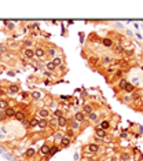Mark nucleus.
Wrapping results in <instances>:
<instances>
[{
  "label": "nucleus",
  "mask_w": 143,
  "mask_h": 161,
  "mask_svg": "<svg viewBox=\"0 0 143 161\" xmlns=\"http://www.w3.org/2000/svg\"><path fill=\"white\" fill-rule=\"evenodd\" d=\"M87 150L89 152V153H96V152L99 150V147H98L96 145H94V143H91V145H88Z\"/></svg>",
  "instance_id": "f257e3e1"
},
{
  "label": "nucleus",
  "mask_w": 143,
  "mask_h": 161,
  "mask_svg": "<svg viewBox=\"0 0 143 161\" xmlns=\"http://www.w3.org/2000/svg\"><path fill=\"white\" fill-rule=\"evenodd\" d=\"M18 91H19V88L17 85H11L10 87V92H18Z\"/></svg>",
  "instance_id": "412c9836"
},
{
  "label": "nucleus",
  "mask_w": 143,
  "mask_h": 161,
  "mask_svg": "<svg viewBox=\"0 0 143 161\" xmlns=\"http://www.w3.org/2000/svg\"><path fill=\"white\" fill-rule=\"evenodd\" d=\"M50 55H55V50H54V48L50 50Z\"/></svg>",
  "instance_id": "c85d7f7f"
},
{
  "label": "nucleus",
  "mask_w": 143,
  "mask_h": 161,
  "mask_svg": "<svg viewBox=\"0 0 143 161\" xmlns=\"http://www.w3.org/2000/svg\"><path fill=\"white\" fill-rule=\"evenodd\" d=\"M15 119H17V120H19V121H25V120H26V119H25V113L17 112L15 113Z\"/></svg>",
  "instance_id": "20e7f679"
},
{
  "label": "nucleus",
  "mask_w": 143,
  "mask_h": 161,
  "mask_svg": "<svg viewBox=\"0 0 143 161\" xmlns=\"http://www.w3.org/2000/svg\"><path fill=\"white\" fill-rule=\"evenodd\" d=\"M66 123H67V121H66L65 117H59V119H58V125H59V127H65Z\"/></svg>",
  "instance_id": "1a4fd4ad"
},
{
  "label": "nucleus",
  "mask_w": 143,
  "mask_h": 161,
  "mask_svg": "<svg viewBox=\"0 0 143 161\" xmlns=\"http://www.w3.org/2000/svg\"><path fill=\"white\" fill-rule=\"evenodd\" d=\"M61 143H62V146H63V147H67V146L70 145V138H62V139H61Z\"/></svg>",
  "instance_id": "39448f33"
},
{
  "label": "nucleus",
  "mask_w": 143,
  "mask_h": 161,
  "mask_svg": "<svg viewBox=\"0 0 143 161\" xmlns=\"http://www.w3.org/2000/svg\"><path fill=\"white\" fill-rule=\"evenodd\" d=\"M56 152H58V147H55V146L54 147H50V154H55Z\"/></svg>",
  "instance_id": "5701e85b"
},
{
  "label": "nucleus",
  "mask_w": 143,
  "mask_h": 161,
  "mask_svg": "<svg viewBox=\"0 0 143 161\" xmlns=\"http://www.w3.org/2000/svg\"><path fill=\"white\" fill-rule=\"evenodd\" d=\"M111 44H113V41L110 39H103V46L105 47H111Z\"/></svg>",
  "instance_id": "9b49d317"
},
{
  "label": "nucleus",
  "mask_w": 143,
  "mask_h": 161,
  "mask_svg": "<svg viewBox=\"0 0 143 161\" xmlns=\"http://www.w3.org/2000/svg\"><path fill=\"white\" fill-rule=\"evenodd\" d=\"M89 120H92V121L96 120V114H95V113H91V114H89Z\"/></svg>",
  "instance_id": "a878e982"
},
{
  "label": "nucleus",
  "mask_w": 143,
  "mask_h": 161,
  "mask_svg": "<svg viewBox=\"0 0 143 161\" xmlns=\"http://www.w3.org/2000/svg\"><path fill=\"white\" fill-rule=\"evenodd\" d=\"M105 135H106L105 129H102V128H98V129H96V136H98V138H105Z\"/></svg>",
  "instance_id": "0eeeda50"
},
{
  "label": "nucleus",
  "mask_w": 143,
  "mask_h": 161,
  "mask_svg": "<svg viewBox=\"0 0 143 161\" xmlns=\"http://www.w3.org/2000/svg\"><path fill=\"white\" fill-rule=\"evenodd\" d=\"M55 116L58 117V119H59V117H62V113L59 112V110H55Z\"/></svg>",
  "instance_id": "cd10ccee"
},
{
  "label": "nucleus",
  "mask_w": 143,
  "mask_h": 161,
  "mask_svg": "<svg viewBox=\"0 0 143 161\" xmlns=\"http://www.w3.org/2000/svg\"><path fill=\"white\" fill-rule=\"evenodd\" d=\"M32 97L34 98V99H39V98H40V92L34 91V92H32Z\"/></svg>",
  "instance_id": "b1692460"
},
{
  "label": "nucleus",
  "mask_w": 143,
  "mask_h": 161,
  "mask_svg": "<svg viewBox=\"0 0 143 161\" xmlns=\"http://www.w3.org/2000/svg\"><path fill=\"white\" fill-rule=\"evenodd\" d=\"M39 127L40 128H46V127H47V121L46 120H39Z\"/></svg>",
  "instance_id": "f3484780"
},
{
  "label": "nucleus",
  "mask_w": 143,
  "mask_h": 161,
  "mask_svg": "<svg viewBox=\"0 0 143 161\" xmlns=\"http://www.w3.org/2000/svg\"><path fill=\"white\" fill-rule=\"evenodd\" d=\"M34 55L39 56V58H43V56H44V51H43V48H37L36 51H34Z\"/></svg>",
  "instance_id": "9d476101"
},
{
  "label": "nucleus",
  "mask_w": 143,
  "mask_h": 161,
  "mask_svg": "<svg viewBox=\"0 0 143 161\" xmlns=\"http://www.w3.org/2000/svg\"><path fill=\"white\" fill-rule=\"evenodd\" d=\"M29 125H30V127H36V125H39V120H37V119H32V120L29 121Z\"/></svg>",
  "instance_id": "f8f14e48"
},
{
  "label": "nucleus",
  "mask_w": 143,
  "mask_h": 161,
  "mask_svg": "<svg viewBox=\"0 0 143 161\" xmlns=\"http://www.w3.org/2000/svg\"><path fill=\"white\" fill-rule=\"evenodd\" d=\"M24 55H25V56H26V58H32V56H33V55H34V52H33L32 50H29V48H26V50H25V51H24Z\"/></svg>",
  "instance_id": "6e6552de"
},
{
  "label": "nucleus",
  "mask_w": 143,
  "mask_h": 161,
  "mask_svg": "<svg viewBox=\"0 0 143 161\" xmlns=\"http://www.w3.org/2000/svg\"><path fill=\"white\" fill-rule=\"evenodd\" d=\"M47 69H48V70H54V69H55V65L52 64V62H48V64H47Z\"/></svg>",
  "instance_id": "aec40b11"
},
{
  "label": "nucleus",
  "mask_w": 143,
  "mask_h": 161,
  "mask_svg": "<svg viewBox=\"0 0 143 161\" xmlns=\"http://www.w3.org/2000/svg\"><path fill=\"white\" fill-rule=\"evenodd\" d=\"M55 139H62V136H61V134H56V136H55Z\"/></svg>",
  "instance_id": "7c9ffc66"
},
{
  "label": "nucleus",
  "mask_w": 143,
  "mask_h": 161,
  "mask_svg": "<svg viewBox=\"0 0 143 161\" xmlns=\"http://www.w3.org/2000/svg\"><path fill=\"white\" fill-rule=\"evenodd\" d=\"M40 153H41V154H44V156H46V154H48V153H50V147H48L47 145L41 146V149H40Z\"/></svg>",
  "instance_id": "423d86ee"
},
{
  "label": "nucleus",
  "mask_w": 143,
  "mask_h": 161,
  "mask_svg": "<svg viewBox=\"0 0 143 161\" xmlns=\"http://www.w3.org/2000/svg\"><path fill=\"white\" fill-rule=\"evenodd\" d=\"M125 85H127V80H121L120 81V88H125Z\"/></svg>",
  "instance_id": "4be33fe9"
},
{
  "label": "nucleus",
  "mask_w": 143,
  "mask_h": 161,
  "mask_svg": "<svg viewBox=\"0 0 143 161\" xmlns=\"http://www.w3.org/2000/svg\"><path fill=\"white\" fill-rule=\"evenodd\" d=\"M48 114H50V112H48L47 109H41V110H40V116H41V117H47Z\"/></svg>",
  "instance_id": "4468645a"
},
{
  "label": "nucleus",
  "mask_w": 143,
  "mask_h": 161,
  "mask_svg": "<svg viewBox=\"0 0 143 161\" xmlns=\"http://www.w3.org/2000/svg\"><path fill=\"white\" fill-rule=\"evenodd\" d=\"M52 64L55 65V68H56V66H61V64H62V59H61V58H55V59L52 61Z\"/></svg>",
  "instance_id": "2eb2a0df"
},
{
  "label": "nucleus",
  "mask_w": 143,
  "mask_h": 161,
  "mask_svg": "<svg viewBox=\"0 0 143 161\" xmlns=\"http://www.w3.org/2000/svg\"><path fill=\"white\" fill-rule=\"evenodd\" d=\"M33 154H34V150H33V149H29V150L26 152V156H29V157H32Z\"/></svg>",
  "instance_id": "393cba45"
},
{
  "label": "nucleus",
  "mask_w": 143,
  "mask_h": 161,
  "mask_svg": "<svg viewBox=\"0 0 143 161\" xmlns=\"http://www.w3.org/2000/svg\"><path fill=\"white\" fill-rule=\"evenodd\" d=\"M0 109H3V110L7 109V102L6 101H0Z\"/></svg>",
  "instance_id": "6ab92c4d"
},
{
  "label": "nucleus",
  "mask_w": 143,
  "mask_h": 161,
  "mask_svg": "<svg viewBox=\"0 0 143 161\" xmlns=\"http://www.w3.org/2000/svg\"><path fill=\"white\" fill-rule=\"evenodd\" d=\"M4 112H6V116H7V117H13V116L15 117V113H17V112L14 110V109H10V107H7Z\"/></svg>",
  "instance_id": "7ed1b4c3"
},
{
  "label": "nucleus",
  "mask_w": 143,
  "mask_h": 161,
  "mask_svg": "<svg viewBox=\"0 0 143 161\" xmlns=\"http://www.w3.org/2000/svg\"><path fill=\"white\" fill-rule=\"evenodd\" d=\"M84 113H88V114H91V113H92V107H91L89 105H85V106H84Z\"/></svg>",
  "instance_id": "dca6fc26"
},
{
  "label": "nucleus",
  "mask_w": 143,
  "mask_h": 161,
  "mask_svg": "<svg viewBox=\"0 0 143 161\" xmlns=\"http://www.w3.org/2000/svg\"><path fill=\"white\" fill-rule=\"evenodd\" d=\"M77 127H79L77 121H73V123H72V128H77Z\"/></svg>",
  "instance_id": "bb28decb"
},
{
  "label": "nucleus",
  "mask_w": 143,
  "mask_h": 161,
  "mask_svg": "<svg viewBox=\"0 0 143 161\" xmlns=\"http://www.w3.org/2000/svg\"><path fill=\"white\" fill-rule=\"evenodd\" d=\"M125 91H127V92H132V91H134V85H132V84H129V83H127V85H125Z\"/></svg>",
  "instance_id": "ddd939ff"
},
{
  "label": "nucleus",
  "mask_w": 143,
  "mask_h": 161,
  "mask_svg": "<svg viewBox=\"0 0 143 161\" xmlns=\"http://www.w3.org/2000/svg\"><path fill=\"white\" fill-rule=\"evenodd\" d=\"M109 125H110V124H109V121H102L101 128H102V129H107V128H109Z\"/></svg>",
  "instance_id": "a211bd4d"
},
{
  "label": "nucleus",
  "mask_w": 143,
  "mask_h": 161,
  "mask_svg": "<svg viewBox=\"0 0 143 161\" xmlns=\"http://www.w3.org/2000/svg\"><path fill=\"white\" fill-rule=\"evenodd\" d=\"M30 44H32V41H25V46H26V47H29Z\"/></svg>",
  "instance_id": "c756f323"
},
{
  "label": "nucleus",
  "mask_w": 143,
  "mask_h": 161,
  "mask_svg": "<svg viewBox=\"0 0 143 161\" xmlns=\"http://www.w3.org/2000/svg\"><path fill=\"white\" fill-rule=\"evenodd\" d=\"M74 119H76V121H77V123H81V121H84V113L77 112L76 114H74Z\"/></svg>",
  "instance_id": "f03ea898"
}]
</instances>
